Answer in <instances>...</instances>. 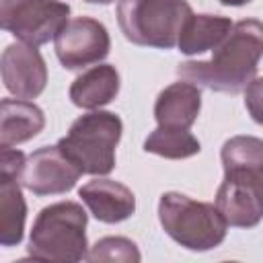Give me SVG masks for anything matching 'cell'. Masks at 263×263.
I'll use <instances>...</instances> for the list:
<instances>
[{
  "label": "cell",
  "instance_id": "obj_15",
  "mask_svg": "<svg viewBox=\"0 0 263 263\" xmlns=\"http://www.w3.org/2000/svg\"><path fill=\"white\" fill-rule=\"evenodd\" d=\"M232 29L230 18L218 14H191L181 29L179 49L187 55L203 53L222 43V39Z\"/></svg>",
  "mask_w": 263,
  "mask_h": 263
},
{
  "label": "cell",
  "instance_id": "obj_20",
  "mask_svg": "<svg viewBox=\"0 0 263 263\" xmlns=\"http://www.w3.org/2000/svg\"><path fill=\"white\" fill-rule=\"evenodd\" d=\"M222 4H228V6H242V4H249L251 0H220Z\"/></svg>",
  "mask_w": 263,
  "mask_h": 263
},
{
  "label": "cell",
  "instance_id": "obj_8",
  "mask_svg": "<svg viewBox=\"0 0 263 263\" xmlns=\"http://www.w3.org/2000/svg\"><path fill=\"white\" fill-rule=\"evenodd\" d=\"M55 55L66 70H80L107 58L111 39L103 23L90 16L70 18L53 37Z\"/></svg>",
  "mask_w": 263,
  "mask_h": 263
},
{
  "label": "cell",
  "instance_id": "obj_13",
  "mask_svg": "<svg viewBox=\"0 0 263 263\" xmlns=\"http://www.w3.org/2000/svg\"><path fill=\"white\" fill-rule=\"evenodd\" d=\"M45 125L43 111L27 99H2L0 103V148H12L35 138Z\"/></svg>",
  "mask_w": 263,
  "mask_h": 263
},
{
  "label": "cell",
  "instance_id": "obj_7",
  "mask_svg": "<svg viewBox=\"0 0 263 263\" xmlns=\"http://www.w3.org/2000/svg\"><path fill=\"white\" fill-rule=\"evenodd\" d=\"M216 208L230 226L251 228L263 218V164L224 168Z\"/></svg>",
  "mask_w": 263,
  "mask_h": 263
},
{
  "label": "cell",
  "instance_id": "obj_4",
  "mask_svg": "<svg viewBox=\"0 0 263 263\" xmlns=\"http://www.w3.org/2000/svg\"><path fill=\"white\" fill-rule=\"evenodd\" d=\"M158 220L164 232L189 251H210L226 238L228 222L214 203L195 201L168 191L158 201Z\"/></svg>",
  "mask_w": 263,
  "mask_h": 263
},
{
  "label": "cell",
  "instance_id": "obj_2",
  "mask_svg": "<svg viewBox=\"0 0 263 263\" xmlns=\"http://www.w3.org/2000/svg\"><path fill=\"white\" fill-rule=\"evenodd\" d=\"M86 247V212L80 203L58 201L37 214L29 240L33 259L74 263L88 255Z\"/></svg>",
  "mask_w": 263,
  "mask_h": 263
},
{
  "label": "cell",
  "instance_id": "obj_18",
  "mask_svg": "<svg viewBox=\"0 0 263 263\" xmlns=\"http://www.w3.org/2000/svg\"><path fill=\"white\" fill-rule=\"evenodd\" d=\"M88 261L97 263V261H123V263H136L140 261V251L138 247L123 236H107L101 238L92 251L86 255Z\"/></svg>",
  "mask_w": 263,
  "mask_h": 263
},
{
  "label": "cell",
  "instance_id": "obj_21",
  "mask_svg": "<svg viewBox=\"0 0 263 263\" xmlns=\"http://www.w3.org/2000/svg\"><path fill=\"white\" fill-rule=\"evenodd\" d=\"M84 2H90V4H111L113 0H84Z\"/></svg>",
  "mask_w": 263,
  "mask_h": 263
},
{
  "label": "cell",
  "instance_id": "obj_14",
  "mask_svg": "<svg viewBox=\"0 0 263 263\" xmlns=\"http://www.w3.org/2000/svg\"><path fill=\"white\" fill-rule=\"evenodd\" d=\"M119 92V74L113 66H92L70 86V99L76 107L97 109L111 103Z\"/></svg>",
  "mask_w": 263,
  "mask_h": 263
},
{
  "label": "cell",
  "instance_id": "obj_19",
  "mask_svg": "<svg viewBox=\"0 0 263 263\" xmlns=\"http://www.w3.org/2000/svg\"><path fill=\"white\" fill-rule=\"evenodd\" d=\"M245 105L253 117V121H257L259 125H263V76L255 78L245 92Z\"/></svg>",
  "mask_w": 263,
  "mask_h": 263
},
{
  "label": "cell",
  "instance_id": "obj_1",
  "mask_svg": "<svg viewBox=\"0 0 263 263\" xmlns=\"http://www.w3.org/2000/svg\"><path fill=\"white\" fill-rule=\"evenodd\" d=\"M263 58V23L245 18L232 25L214 55L205 62L179 64L177 76L195 86L236 95L255 80L257 64Z\"/></svg>",
  "mask_w": 263,
  "mask_h": 263
},
{
  "label": "cell",
  "instance_id": "obj_11",
  "mask_svg": "<svg viewBox=\"0 0 263 263\" xmlns=\"http://www.w3.org/2000/svg\"><path fill=\"white\" fill-rule=\"evenodd\" d=\"M78 195L90 214L105 224L127 220L136 212V197L129 187L111 179H95L80 187Z\"/></svg>",
  "mask_w": 263,
  "mask_h": 263
},
{
  "label": "cell",
  "instance_id": "obj_12",
  "mask_svg": "<svg viewBox=\"0 0 263 263\" xmlns=\"http://www.w3.org/2000/svg\"><path fill=\"white\" fill-rule=\"evenodd\" d=\"M201 109V92L195 84L183 80L166 86L156 103H154V117L160 127L173 129H189Z\"/></svg>",
  "mask_w": 263,
  "mask_h": 263
},
{
  "label": "cell",
  "instance_id": "obj_17",
  "mask_svg": "<svg viewBox=\"0 0 263 263\" xmlns=\"http://www.w3.org/2000/svg\"><path fill=\"white\" fill-rule=\"evenodd\" d=\"M144 150L179 160V158H189L199 152V142L189 129H173V127H156L144 142Z\"/></svg>",
  "mask_w": 263,
  "mask_h": 263
},
{
  "label": "cell",
  "instance_id": "obj_6",
  "mask_svg": "<svg viewBox=\"0 0 263 263\" xmlns=\"http://www.w3.org/2000/svg\"><path fill=\"white\" fill-rule=\"evenodd\" d=\"M70 6L60 0H0V25L18 41L39 47L70 21Z\"/></svg>",
  "mask_w": 263,
  "mask_h": 263
},
{
  "label": "cell",
  "instance_id": "obj_16",
  "mask_svg": "<svg viewBox=\"0 0 263 263\" xmlns=\"http://www.w3.org/2000/svg\"><path fill=\"white\" fill-rule=\"evenodd\" d=\"M21 181L12 175L0 173V242L12 247L23 240L27 205L21 193Z\"/></svg>",
  "mask_w": 263,
  "mask_h": 263
},
{
  "label": "cell",
  "instance_id": "obj_3",
  "mask_svg": "<svg viewBox=\"0 0 263 263\" xmlns=\"http://www.w3.org/2000/svg\"><path fill=\"white\" fill-rule=\"evenodd\" d=\"M187 0H119L117 23L123 37L136 45L171 49L191 16Z\"/></svg>",
  "mask_w": 263,
  "mask_h": 263
},
{
  "label": "cell",
  "instance_id": "obj_10",
  "mask_svg": "<svg viewBox=\"0 0 263 263\" xmlns=\"http://www.w3.org/2000/svg\"><path fill=\"white\" fill-rule=\"evenodd\" d=\"M2 82L16 99H35L47 84V68L37 47L12 43L2 51Z\"/></svg>",
  "mask_w": 263,
  "mask_h": 263
},
{
  "label": "cell",
  "instance_id": "obj_9",
  "mask_svg": "<svg viewBox=\"0 0 263 263\" xmlns=\"http://www.w3.org/2000/svg\"><path fill=\"white\" fill-rule=\"evenodd\" d=\"M84 175L64 152L55 146H43L27 156L21 185L35 195H60L70 191L76 181Z\"/></svg>",
  "mask_w": 263,
  "mask_h": 263
},
{
  "label": "cell",
  "instance_id": "obj_5",
  "mask_svg": "<svg viewBox=\"0 0 263 263\" xmlns=\"http://www.w3.org/2000/svg\"><path fill=\"white\" fill-rule=\"evenodd\" d=\"M121 129V119L115 113L92 111L78 117L58 146L82 173L107 175L115 166Z\"/></svg>",
  "mask_w": 263,
  "mask_h": 263
}]
</instances>
